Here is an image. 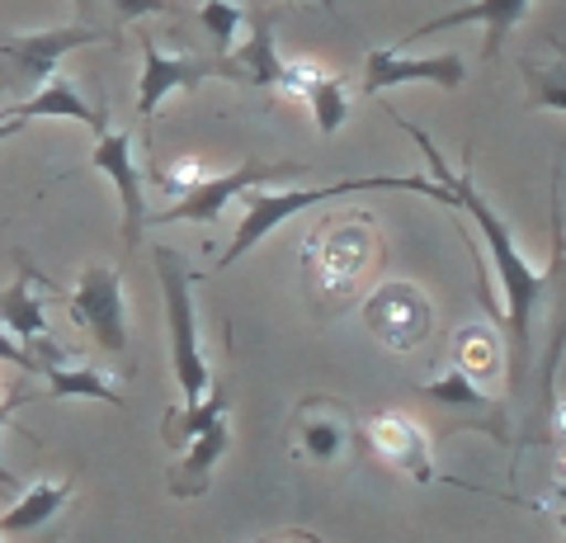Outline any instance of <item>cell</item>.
I'll use <instances>...</instances> for the list:
<instances>
[{"instance_id": "1", "label": "cell", "mask_w": 566, "mask_h": 543, "mask_svg": "<svg viewBox=\"0 0 566 543\" xmlns=\"http://www.w3.org/2000/svg\"><path fill=\"white\" fill-rule=\"evenodd\" d=\"M392 124L424 152V161H430V170H434V185H439V203H449V208H458V213H468L476 232L486 237V255H491V265H495V279H501V293H505L510 388H524L528 369H534V312H538V303H543L547 274H543L538 265H528V260L520 255L515 232H510L505 218L482 199V189L472 185V170H453V166L444 161V152H439L416 124H406L397 109H392Z\"/></svg>"}, {"instance_id": "2", "label": "cell", "mask_w": 566, "mask_h": 543, "mask_svg": "<svg viewBox=\"0 0 566 543\" xmlns=\"http://www.w3.org/2000/svg\"><path fill=\"white\" fill-rule=\"evenodd\" d=\"M156 274H161L166 317H170V369L175 383H180L185 407H199L212 388V374L199 345V317H193V274L185 255H175L170 247H156Z\"/></svg>"}, {"instance_id": "3", "label": "cell", "mask_w": 566, "mask_h": 543, "mask_svg": "<svg viewBox=\"0 0 566 543\" xmlns=\"http://www.w3.org/2000/svg\"><path fill=\"white\" fill-rule=\"evenodd\" d=\"M303 175V161H241L227 175H203L199 185H189L180 199L161 213H147V227H166V222H218L222 208L241 199L245 189H274L279 180Z\"/></svg>"}, {"instance_id": "4", "label": "cell", "mask_w": 566, "mask_h": 543, "mask_svg": "<svg viewBox=\"0 0 566 543\" xmlns=\"http://www.w3.org/2000/svg\"><path fill=\"white\" fill-rule=\"evenodd\" d=\"M109 33L95 24H71V29H48V33H10L0 39V72H6V91L33 95L57 76V62L66 52H76L85 43H104Z\"/></svg>"}, {"instance_id": "5", "label": "cell", "mask_w": 566, "mask_h": 543, "mask_svg": "<svg viewBox=\"0 0 566 543\" xmlns=\"http://www.w3.org/2000/svg\"><path fill=\"white\" fill-rule=\"evenodd\" d=\"M340 195H368V180H340V185H326V189H245V218H241V232L237 241L218 255V270H232L237 260L260 247L264 237L274 232V227H283L293 213H307V208H316L322 199H340Z\"/></svg>"}, {"instance_id": "6", "label": "cell", "mask_w": 566, "mask_h": 543, "mask_svg": "<svg viewBox=\"0 0 566 543\" xmlns=\"http://www.w3.org/2000/svg\"><path fill=\"white\" fill-rule=\"evenodd\" d=\"M71 326H81L104 355H128V303H123V279L109 265H91L81 274L76 293L66 297Z\"/></svg>"}, {"instance_id": "7", "label": "cell", "mask_w": 566, "mask_h": 543, "mask_svg": "<svg viewBox=\"0 0 566 543\" xmlns=\"http://www.w3.org/2000/svg\"><path fill=\"white\" fill-rule=\"evenodd\" d=\"M142 81H137V114L151 118L175 91H193L203 81H241V66L232 58H180L156 43H142ZM245 85V81H241Z\"/></svg>"}, {"instance_id": "8", "label": "cell", "mask_w": 566, "mask_h": 543, "mask_svg": "<svg viewBox=\"0 0 566 543\" xmlns=\"http://www.w3.org/2000/svg\"><path fill=\"white\" fill-rule=\"evenodd\" d=\"M91 166L99 175H109L114 189H118V208H123V247H137L142 232H147V199H142V175L133 161V133H109V128H95V152H91Z\"/></svg>"}, {"instance_id": "9", "label": "cell", "mask_w": 566, "mask_h": 543, "mask_svg": "<svg viewBox=\"0 0 566 543\" xmlns=\"http://www.w3.org/2000/svg\"><path fill=\"white\" fill-rule=\"evenodd\" d=\"M468 66L458 52H439V58H401V48H374L364 62V95H382L392 85H439V91H458Z\"/></svg>"}, {"instance_id": "10", "label": "cell", "mask_w": 566, "mask_h": 543, "mask_svg": "<svg viewBox=\"0 0 566 543\" xmlns=\"http://www.w3.org/2000/svg\"><path fill=\"white\" fill-rule=\"evenodd\" d=\"M424 393H430L434 407H444V411H453V416H463V426H468V430H482V435H491V440L510 445V426H505L501 401L486 397L482 388H476V378H468L463 369H458V364L439 374Z\"/></svg>"}, {"instance_id": "11", "label": "cell", "mask_w": 566, "mask_h": 543, "mask_svg": "<svg viewBox=\"0 0 566 543\" xmlns=\"http://www.w3.org/2000/svg\"><path fill=\"white\" fill-rule=\"evenodd\" d=\"M528 10H534V0H472V6H458L449 14H439V20H424L411 39H430V33H444V29H458V24H482L486 29V43H482V58L495 62V52L505 48V33L515 29L520 20H528ZM401 43V48H406Z\"/></svg>"}, {"instance_id": "12", "label": "cell", "mask_w": 566, "mask_h": 543, "mask_svg": "<svg viewBox=\"0 0 566 543\" xmlns=\"http://www.w3.org/2000/svg\"><path fill=\"white\" fill-rule=\"evenodd\" d=\"M364 317H368V331L392 349H411L424 331H430V307L406 284H387L382 293H374Z\"/></svg>"}, {"instance_id": "13", "label": "cell", "mask_w": 566, "mask_h": 543, "mask_svg": "<svg viewBox=\"0 0 566 543\" xmlns=\"http://www.w3.org/2000/svg\"><path fill=\"white\" fill-rule=\"evenodd\" d=\"M279 91H293L312 104V118L322 137H335L349 114V95H345V81L326 72L316 62H283V76H279Z\"/></svg>"}, {"instance_id": "14", "label": "cell", "mask_w": 566, "mask_h": 543, "mask_svg": "<svg viewBox=\"0 0 566 543\" xmlns=\"http://www.w3.org/2000/svg\"><path fill=\"white\" fill-rule=\"evenodd\" d=\"M227 445H232V430H227V416H222V420H212L208 430L189 435V440H185V453H180V463L170 468V497L189 501V497L208 492L212 468H218V459L227 453Z\"/></svg>"}, {"instance_id": "15", "label": "cell", "mask_w": 566, "mask_h": 543, "mask_svg": "<svg viewBox=\"0 0 566 543\" xmlns=\"http://www.w3.org/2000/svg\"><path fill=\"white\" fill-rule=\"evenodd\" d=\"M368 440H374L378 459L392 463L401 472H411V478H430V440H424V430L416 420L406 416H374L368 420Z\"/></svg>"}, {"instance_id": "16", "label": "cell", "mask_w": 566, "mask_h": 543, "mask_svg": "<svg viewBox=\"0 0 566 543\" xmlns=\"http://www.w3.org/2000/svg\"><path fill=\"white\" fill-rule=\"evenodd\" d=\"M349 445V416L335 401H307L297 411V453L312 463H335Z\"/></svg>"}, {"instance_id": "17", "label": "cell", "mask_w": 566, "mask_h": 543, "mask_svg": "<svg viewBox=\"0 0 566 543\" xmlns=\"http://www.w3.org/2000/svg\"><path fill=\"white\" fill-rule=\"evenodd\" d=\"M10 118H76V124H85V128H109V118H104V109H95V104H85L81 100V91L71 85L66 76H52L43 91H33L29 100H14L10 109H6Z\"/></svg>"}, {"instance_id": "18", "label": "cell", "mask_w": 566, "mask_h": 543, "mask_svg": "<svg viewBox=\"0 0 566 543\" xmlns=\"http://www.w3.org/2000/svg\"><path fill=\"white\" fill-rule=\"evenodd\" d=\"M66 497H71V482H33V487H24V492L0 511V539H20V534L43 530V524L66 505Z\"/></svg>"}, {"instance_id": "19", "label": "cell", "mask_w": 566, "mask_h": 543, "mask_svg": "<svg viewBox=\"0 0 566 543\" xmlns=\"http://www.w3.org/2000/svg\"><path fill=\"white\" fill-rule=\"evenodd\" d=\"M33 289H39V270L24 265L20 279H14V284L0 293V326L14 331L24 349H29L33 341L48 336V312H43L39 297H33Z\"/></svg>"}, {"instance_id": "20", "label": "cell", "mask_w": 566, "mask_h": 543, "mask_svg": "<svg viewBox=\"0 0 566 543\" xmlns=\"http://www.w3.org/2000/svg\"><path fill=\"white\" fill-rule=\"evenodd\" d=\"M241 66L245 85H264V91H279L283 76V58H279V39H274V20H255L251 43L241 48V58H232Z\"/></svg>"}, {"instance_id": "21", "label": "cell", "mask_w": 566, "mask_h": 543, "mask_svg": "<svg viewBox=\"0 0 566 543\" xmlns=\"http://www.w3.org/2000/svg\"><path fill=\"white\" fill-rule=\"evenodd\" d=\"M43 378L52 383V397H95V401H109V407H118V388L104 374L95 369H66V364H52V369H43Z\"/></svg>"}, {"instance_id": "22", "label": "cell", "mask_w": 566, "mask_h": 543, "mask_svg": "<svg viewBox=\"0 0 566 543\" xmlns=\"http://www.w3.org/2000/svg\"><path fill=\"white\" fill-rule=\"evenodd\" d=\"M199 24L212 33V48H218V58H227V52H232V33L245 24V10H241V0H203Z\"/></svg>"}, {"instance_id": "23", "label": "cell", "mask_w": 566, "mask_h": 543, "mask_svg": "<svg viewBox=\"0 0 566 543\" xmlns=\"http://www.w3.org/2000/svg\"><path fill=\"white\" fill-rule=\"evenodd\" d=\"M524 72L528 81H534V109H553V114H566V72H562V58H553V66H543L538 62H524Z\"/></svg>"}, {"instance_id": "24", "label": "cell", "mask_w": 566, "mask_h": 543, "mask_svg": "<svg viewBox=\"0 0 566 543\" xmlns=\"http://www.w3.org/2000/svg\"><path fill=\"white\" fill-rule=\"evenodd\" d=\"M104 6L114 10V24L123 29V24H133V20H147V14H166L170 0H104Z\"/></svg>"}, {"instance_id": "25", "label": "cell", "mask_w": 566, "mask_h": 543, "mask_svg": "<svg viewBox=\"0 0 566 543\" xmlns=\"http://www.w3.org/2000/svg\"><path fill=\"white\" fill-rule=\"evenodd\" d=\"M24 401H29V393H14V397L0 401V426H10V416L20 411ZM14 492H20V478H14V472H10L6 463H0V497H14Z\"/></svg>"}, {"instance_id": "26", "label": "cell", "mask_w": 566, "mask_h": 543, "mask_svg": "<svg viewBox=\"0 0 566 543\" xmlns=\"http://www.w3.org/2000/svg\"><path fill=\"white\" fill-rule=\"evenodd\" d=\"M0 359H6V364H20V369H29V374H39V359H33L20 341H10L6 326H0Z\"/></svg>"}, {"instance_id": "27", "label": "cell", "mask_w": 566, "mask_h": 543, "mask_svg": "<svg viewBox=\"0 0 566 543\" xmlns=\"http://www.w3.org/2000/svg\"><path fill=\"white\" fill-rule=\"evenodd\" d=\"M20 128H24V118H10L6 109H0V137H14Z\"/></svg>"}, {"instance_id": "28", "label": "cell", "mask_w": 566, "mask_h": 543, "mask_svg": "<svg viewBox=\"0 0 566 543\" xmlns=\"http://www.w3.org/2000/svg\"><path fill=\"white\" fill-rule=\"evenodd\" d=\"M264 543H322L316 534H279V539H264Z\"/></svg>"}, {"instance_id": "29", "label": "cell", "mask_w": 566, "mask_h": 543, "mask_svg": "<svg viewBox=\"0 0 566 543\" xmlns=\"http://www.w3.org/2000/svg\"><path fill=\"white\" fill-rule=\"evenodd\" d=\"M322 6H326V10H335V0H322Z\"/></svg>"}]
</instances>
